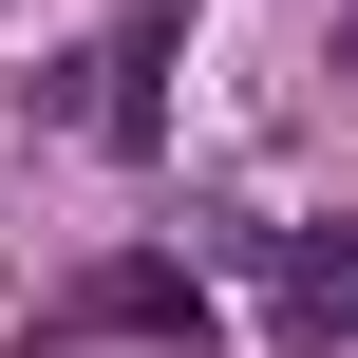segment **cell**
Returning a JSON list of instances; mask_svg holds the SVG:
<instances>
[{"instance_id":"1","label":"cell","mask_w":358,"mask_h":358,"mask_svg":"<svg viewBox=\"0 0 358 358\" xmlns=\"http://www.w3.org/2000/svg\"><path fill=\"white\" fill-rule=\"evenodd\" d=\"M57 321H76V340H189V321H208V302H189V283H170V264H113V283H76V302H57Z\"/></svg>"}]
</instances>
